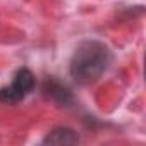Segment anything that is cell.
Masks as SVG:
<instances>
[{
    "mask_svg": "<svg viewBox=\"0 0 146 146\" xmlns=\"http://www.w3.org/2000/svg\"><path fill=\"white\" fill-rule=\"evenodd\" d=\"M35 88V76L33 72L26 67L19 69L14 76V81L5 86V88H0V102L2 103H19L21 100H24Z\"/></svg>",
    "mask_w": 146,
    "mask_h": 146,
    "instance_id": "cell-2",
    "label": "cell"
},
{
    "mask_svg": "<svg viewBox=\"0 0 146 146\" xmlns=\"http://www.w3.org/2000/svg\"><path fill=\"white\" fill-rule=\"evenodd\" d=\"M112 62V53L108 46L102 41L88 40L83 41L70 60V74L76 81L88 84L96 81Z\"/></svg>",
    "mask_w": 146,
    "mask_h": 146,
    "instance_id": "cell-1",
    "label": "cell"
},
{
    "mask_svg": "<svg viewBox=\"0 0 146 146\" xmlns=\"http://www.w3.org/2000/svg\"><path fill=\"white\" fill-rule=\"evenodd\" d=\"M79 137L74 131L70 129H65V127H58V129H53L46 137H45V143L46 144H74L78 143Z\"/></svg>",
    "mask_w": 146,
    "mask_h": 146,
    "instance_id": "cell-3",
    "label": "cell"
}]
</instances>
